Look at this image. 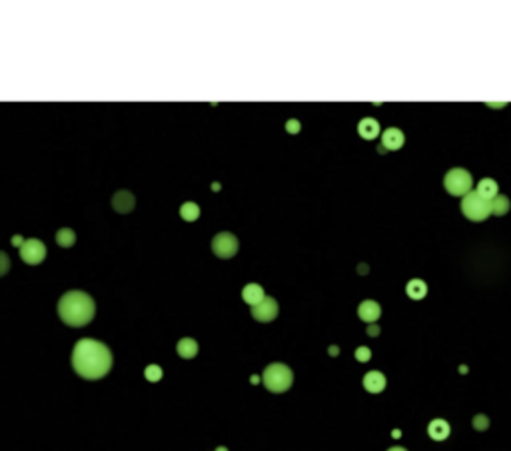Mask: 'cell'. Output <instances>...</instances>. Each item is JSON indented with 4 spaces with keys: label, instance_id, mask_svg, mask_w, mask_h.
<instances>
[{
    "label": "cell",
    "instance_id": "1",
    "mask_svg": "<svg viewBox=\"0 0 511 451\" xmlns=\"http://www.w3.org/2000/svg\"><path fill=\"white\" fill-rule=\"evenodd\" d=\"M74 371L84 379H100L112 369V351L106 343L90 338L78 340L72 349Z\"/></svg>",
    "mask_w": 511,
    "mask_h": 451
},
{
    "label": "cell",
    "instance_id": "2",
    "mask_svg": "<svg viewBox=\"0 0 511 451\" xmlns=\"http://www.w3.org/2000/svg\"><path fill=\"white\" fill-rule=\"evenodd\" d=\"M94 313H96V304L84 291H76V289L68 291L58 302L60 320L66 325H72V327H82V325L90 324Z\"/></svg>",
    "mask_w": 511,
    "mask_h": 451
},
{
    "label": "cell",
    "instance_id": "3",
    "mask_svg": "<svg viewBox=\"0 0 511 451\" xmlns=\"http://www.w3.org/2000/svg\"><path fill=\"white\" fill-rule=\"evenodd\" d=\"M262 381L272 394H284L292 387L293 374L284 363H270L262 374Z\"/></svg>",
    "mask_w": 511,
    "mask_h": 451
},
{
    "label": "cell",
    "instance_id": "4",
    "mask_svg": "<svg viewBox=\"0 0 511 451\" xmlns=\"http://www.w3.org/2000/svg\"><path fill=\"white\" fill-rule=\"evenodd\" d=\"M461 212L465 214V218L474 220V222H481L485 218L492 214V202L485 200L483 196L475 192H469L467 196H463L461 200Z\"/></svg>",
    "mask_w": 511,
    "mask_h": 451
},
{
    "label": "cell",
    "instance_id": "5",
    "mask_svg": "<svg viewBox=\"0 0 511 451\" xmlns=\"http://www.w3.org/2000/svg\"><path fill=\"white\" fill-rule=\"evenodd\" d=\"M471 184H474L471 174L467 170H463V168L449 170L445 174V178H443V186L451 196H467L471 192Z\"/></svg>",
    "mask_w": 511,
    "mask_h": 451
},
{
    "label": "cell",
    "instance_id": "6",
    "mask_svg": "<svg viewBox=\"0 0 511 451\" xmlns=\"http://www.w3.org/2000/svg\"><path fill=\"white\" fill-rule=\"evenodd\" d=\"M212 250L218 258H232L238 252V238L230 232H220L212 240Z\"/></svg>",
    "mask_w": 511,
    "mask_h": 451
},
{
    "label": "cell",
    "instance_id": "7",
    "mask_svg": "<svg viewBox=\"0 0 511 451\" xmlns=\"http://www.w3.org/2000/svg\"><path fill=\"white\" fill-rule=\"evenodd\" d=\"M44 256H46V246L36 240V238H30V240H26L22 246H20V258L26 262V264H30V266H36L40 264L42 260H44Z\"/></svg>",
    "mask_w": 511,
    "mask_h": 451
},
{
    "label": "cell",
    "instance_id": "8",
    "mask_svg": "<svg viewBox=\"0 0 511 451\" xmlns=\"http://www.w3.org/2000/svg\"><path fill=\"white\" fill-rule=\"evenodd\" d=\"M252 316H254V320L258 322H272L276 320V316H278V302H276L274 298H264V302H260L258 306L252 307Z\"/></svg>",
    "mask_w": 511,
    "mask_h": 451
},
{
    "label": "cell",
    "instance_id": "9",
    "mask_svg": "<svg viewBox=\"0 0 511 451\" xmlns=\"http://www.w3.org/2000/svg\"><path fill=\"white\" fill-rule=\"evenodd\" d=\"M405 142V136L400 128H387L382 134V146L385 150H400Z\"/></svg>",
    "mask_w": 511,
    "mask_h": 451
},
{
    "label": "cell",
    "instance_id": "10",
    "mask_svg": "<svg viewBox=\"0 0 511 451\" xmlns=\"http://www.w3.org/2000/svg\"><path fill=\"white\" fill-rule=\"evenodd\" d=\"M358 316L364 320L365 324H374L382 316V307H380L378 302H374V300H365L358 307Z\"/></svg>",
    "mask_w": 511,
    "mask_h": 451
},
{
    "label": "cell",
    "instance_id": "11",
    "mask_svg": "<svg viewBox=\"0 0 511 451\" xmlns=\"http://www.w3.org/2000/svg\"><path fill=\"white\" fill-rule=\"evenodd\" d=\"M385 376L382 371H367L364 376V387L369 394H380L385 389Z\"/></svg>",
    "mask_w": 511,
    "mask_h": 451
},
{
    "label": "cell",
    "instance_id": "12",
    "mask_svg": "<svg viewBox=\"0 0 511 451\" xmlns=\"http://www.w3.org/2000/svg\"><path fill=\"white\" fill-rule=\"evenodd\" d=\"M112 206H114V210H116V212H120V214H128V212L134 208V196H132L128 190H120V192H116V194H114V198H112Z\"/></svg>",
    "mask_w": 511,
    "mask_h": 451
},
{
    "label": "cell",
    "instance_id": "13",
    "mask_svg": "<svg viewBox=\"0 0 511 451\" xmlns=\"http://www.w3.org/2000/svg\"><path fill=\"white\" fill-rule=\"evenodd\" d=\"M242 298H244L246 304H250V306L254 307V306H258L260 302H264L266 293H264V288H262L260 284H248L246 288L242 289Z\"/></svg>",
    "mask_w": 511,
    "mask_h": 451
},
{
    "label": "cell",
    "instance_id": "14",
    "mask_svg": "<svg viewBox=\"0 0 511 451\" xmlns=\"http://www.w3.org/2000/svg\"><path fill=\"white\" fill-rule=\"evenodd\" d=\"M358 132L360 136L365 138V140H374L380 136V124L376 118H364L360 124H358Z\"/></svg>",
    "mask_w": 511,
    "mask_h": 451
},
{
    "label": "cell",
    "instance_id": "15",
    "mask_svg": "<svg viewBox=\"0 0 511 451\" xmlns=\"http://www.w3.org/2000/svg\"><path fill=\"white\" fill-rule=\"evenodd\" d=\"M449 423L445 421V419H434L431 423H429V427H427V433H429V437L431 439H436V441H443V439H447V435H449Z\"/></svg>",
    "mask_w": 511,
    "mask_h": 451
},
{
    "label": "cell",
    "instance_id": "16",
    "mask_svg": "<svg viewBox=\"0 0 511 451\" xmlns=\"http://www.w3.org/2000/svg\"><path fill=\"white\" fill-rule=\"evenodd\" d=\"M176 351H178V356L184 358V360H192L198 354V342L192 340V338H182L178 342V345H176Z\"/></svg>",
    "mask_w": 511,
    "mask_h": 451
},
{
    "label": "cell",
    "instance_id": "17",
    "mask_svg": "<svg viewBox=\"0 0 511 451\" xmlns=\"http://www.w3.org/2000/svg\"><path fill=\"white\" fill-rule=\"evenodd\" d=\"M477 194L492 202L497 196V182L492 180V178H483V180L479 182V186H477Z\"/></svg>",
    "mask_w": 511,
    "mask_h": 451
},
{
    "label": "cell",
    "instance_id": "18",
    "mask_svg": "<svg viewBox=\"0 0 511 451\" xmlns=\"http://www.w3.org/2000/svg\"><path fill=\"white\" fill-rule=\"evenodd\" d=\"M407 296L411 298V300H421V298H425V293H427V286H425V282H421V280H411V282H407Z\"/></svg>",
    "mask_w": 511,
    "mask_h": 451
},
{
    "label": "cell",
    "instance_id": "19",
    "mask_svg": "<svg viewBox=\"0 0 511 451\" xmlns=\"http://www.w3.org/2000/svg\"><path fill=\"white\" fill-rule=\"evenodd\" d=\"M180 216L186 220V222H194L200 218V206L196 202H186L180 206Z\"/></svg>",
    "mask_w": 511,
    "mask_h": 451
},
{
    "label": "cell",
    "instance_id": "20",
    "mask_svg": "<svg viewBox=\"0 0 511 451\" xmlns=\"http://www.w3.org/2000/svg\"><path fill=\"white\" fill-rule=\"evenodd\" d=\"M511 208V202L507 196H495L492 200V214L495 216H503V214H507Z\"/></svg>",
    "mask_w": 511,
    "mask_h": 451
},
{
    "label": "cell",
    "instance_id": "21",
    "mask_svg": "<svg viewBox=\"0 0 511 451\" xmlns=\"http://www.w3.org/2000/svg\"><path fill=\"white\" fill-rule=\"evenodd\" d=\"M56 242L62 248H70L74 242H76V234H74L70 228H62V230L56 232Z\"/></svg>",
    "mask_w": 511,
    "mask_h": 451
},
{
    "label": "cell",
    "instance_id": "22",
    "mask_svg": "<svg viewBox=\"0 0 511 451\" xmlns=\"http://www.w3.org/2000/svg\"><path fill=\"white\" fill-rule=\"evenodd\" d=\"M144 378H146L148 381H160V379H162V367L156 365V363L148 365L146 369H144Z\"/></svg>",
    "mask_w": 511,
    "mask_h": 451
},
{
    "label": "cell",
    "instance_id": "23",
    "mask_svg": "<svg viewBox=\"0 0 511 451\" xmlns=\"http://www.w3.org/2000/svg\"><path fill=\"white\" fill-rule=\"evenodd\" d=\"M474 427L477 429V432H485V429L489 427V417H487V415H483V414L475 415L474 417Z\"/></svg>",
    "mask_w": 511,
    "mask_h": 451
},
{
    "label": "cell",
    "instance_id": "24",
    "mask_svg": "<svg viewBox=\"0 0 511 451\" xmlns=\"http://www.w3.org/2000/svg\"><path fill=\"white\" fill-rule=\"evenodd\" d=\"M356 358H358V361H369V358H371V349L365 347V345L358 347V349H356Z\"/></svg>",
    "mask_w": 511,
    "mask_h": 451
},
{
    "label": "cell",
    "instance_id": "25",
    "mask_svg": "<svg viewBox=\"0 0 511 451\" xmlns=\"http://www.w3.org/2000/svg\"><path fill=\"white\" fill-rule=\"evenodd\" d=\"M286 130H288L290 134H298V132H300V122H298V120H290V122L286 124Z\"/></svg>",
    "mask_w": 511,
    "mask_h": 451
},
{
    "label": "cell",
    "instance_id": "26",
    "mask_svg": "<svg viewBox=\"0 0 511 451\" xmlns=\"http://www.w3.org/2000/svg\"><path fill=\"white\" fill-rule=\"evenodd\" d=\"M367 334H369V336H378V334H380V327L376 324L369 325V327H367Z\"/></svg>",
    "mask_w": 511,
    "mask_h": 451
},
{
    "label": "cell",
    "instance_id": "27",
    "mask_svg": "<svg viewBox=\"0 0 511 451\" xmlns=\"http://www.w3.org/2000/svg\"><path fill=\"white\" fill-rule=\"evenodd\" d=\"M329 354H331V356H338V354H340V349H338L336 345H331V347H329Z\"/></svg>",
    "mask_w": 511,
    "mask_h": 451
},
{
    "label": "cell",
    "instance_id": "28",
    "mask_svg": "<svg viewBox=\"0 0 511 451\" xmlns=\"http://www.w3.org/2000/svg\"><path fill=\"white\" fill-rule=\"evenodd\" d=\"M387 451H407V449H403V447H389Z\"/></svg>",
    "mask_w": 511,
    "mask_h": 451
},
{
    "label": "cell",
    "instance_id": "29",
    "mask_svg": "<svg viewBox=\"0 0 511 451\" xmlns=\"http://www.w3.org/2000/svg\"><path fill=\"white\" fill-rule=\"evenodd\" d=\"M216 451H228V449H226V447H218Z\"/></svg>",
    "mask_w": 511,
    "mask_h": 451
}]
</instances>
